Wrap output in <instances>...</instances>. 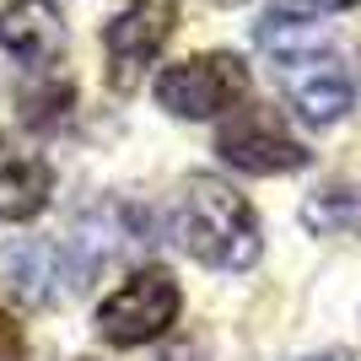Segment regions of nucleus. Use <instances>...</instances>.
Masks as SVG:
<instances>
[{"instance_id": "nucleus-13", "label": "nucleus", "mask_w": 361, "mask_h": 361, "mask_svg": "<svg viewBox=\"0 0 361 361\" xmlns=\"http://www.w3.org/2000/svg\"><path fill=\"white\" fill-rule=\"evenodd\" d=\"M307 361H356L350 350H324V356H307Z\"/></svg>"}, {"instance_id": "nucleus-15", "label": "nucleus", "mask_w": 361, "mask_h": 361, "mask_svg": "<svg viewBox=\"0 0 361 361\" xmlns=\"http://www.w3.org/2000/svg\"><path fill=\"white\" fill-rule=\"evenodd\" d=\"M81 361H97V356H81Z\"/></svg>"}, {"instance_id": "nucleus-6", "label": "nucleus", "mask_w": 361, "mask_h": 361, "mask_svg": "<svg viewBox=\"0 0 361 361\" xmlns=\"http://www.w3.org/2000/svg\"><path fill=\"white\" fill-rule=\"evenodd\" d=\"M275 75H281V92L286 103L297 108L307 124H340L356 108V81L329 49H302V54H286L275 60Z\"/></svg>"}, {"instance_id": "nucleus-2", "label": "nucleus", "mask_w": 361, "mask_h": 361, "mask_svg": "<svg viewBox=\"0 0 361 361\" xmlns=\"http://www.w3.org/2000/svg\"><path fill=\"white\" fill-rule=\"evenodd\" d=\"M248 87H254V75L232 49L189 54V60L157 71V103L173 119H221L248 97Z\"/></svg>"}, {"instance_id": "nucleus-11", "label": "nucleus", "mask_w": 361, "mask_h": 361, "mask_svg": "<svg viewBox=\"0 0 361 361\" xmlns=\"http://www.w3.org/2000/svg\"><path fill=\"white\" fill-rule=\"evenodd\" d=\"M22 356V329L11 324V313H0V361H16Z\"/></svg>"}, {"instance_id": "nucleus-12", "label": "nucleus", "mask_w": 361, "mask_h": 361, "mask_svg": "<svg viewBox=\"0 0 361 361\" xmlns=\"http://www.w3.org/2000/svg\"><path fill=\"white\" fill-rule=\"evenodd\" d=\"M307 16H318V11H350V6H361V0H297Z\"/></svg>"}, {"instance_id": "nucleus-4", "label": "nucleus", "mask_w": 361, "mask_h": 361, "mask_svg": "<svg viewBox=\"0 0 361 361\" xmlns=\"http://www.w3.org/2000/svg\"><path fill=\"white\" fill-rule=\"evenodd\" d=\"M173 27H178V0H130L103 27V65H108L103 75L119 97L135 92L140 75L162 60Z\"/></svg>"}, {"instance_id": "nucleus-5", "label": "nucleus", "mask_w": 361, "mask_h": 361, "mask_svg": "<svg viewBox=\"0 0 361 361\" xmlns=\"http://www.w3.org/2000/svg\"><path fill=\"white\" fill-rule=\"evenodd\" d=\"M216 157L238 173L275 178V173H297L307 167V146L291 135L275 108H232V119L216 130Z\"/></svg>"}, {"instance_id": "nucleus-8", "label": "nucleus", "mask_w": 361, "mask_h": 361, "mask_svg": "<svg viewBox=\"0 0 361 361\" xmlns=\"http://www.w3.org/2000/svg\"><path fill=\"white\" fill-rule=\"evenodd\" d=\"M54 200V167L38 151L0 140V221H32Z\"/></svg>"}, {"instance_id": "nucleus-1", "label": "nucleus", "mask_w": 361, "mask_h": 361, "mask_svg": "<svg viewBox=\"0 0 361 361\" xmlns=\"http://www.w3.org/2000/svg\"><path fill=\"white\" fill-rule=\"evenodd\" d=\"M178 243L205 270H248L259 259V216L254 205L221 183L216 173H189L178 195Z\"/></svg>"}, {"instance_id": "nucleus-3", "label": "nucleus", "mask_w": 361, "mask_h": 361, "mask_svg": "<svg viewBox=\"0 0 361 361\" xmlns=\"http://www.w3.org/2000/svg\"><path fill=\"white\" fill-rule=\"evenodd\" d=\"M178 307H183L178 281H173L162 264H146V270H135L119 291H108V297L97 302V334L119 350L151 345L157 334L173 329Z\"/></svg>"}, {"instance_id": "nucleus-10", "label": "nucleus", "mask_w": 361, "mask_h": 361, "mask_svg": "<svg viewBox=\"0 0 361 361\" xmlns=\"http://www.w3.org/2000/svg\"><path fill=\"white\" fill-rule=\"evenodd\" d=\"M6 259H11V264H6V270H11V286L27 302L54 297V286H49V281H54V254H49L44 243H22V248H11Z\"/></svg>"}, {"instance_id": "nucleus-9", "label": "nucleus", "mask_w": 361, "mask_h": 361, "mask_svg": "<svg viewBox=\"0 0 361 361\" xmlns=\"http://www.w3.org/2000/svg\"><path fill=\"white\" fill-rule=\"evenodd\" d=\"M259 49H270L275 60H286V54H302V49H324V27H318L307 11H270L264 22L254 27Z\"/></svg>"}, {"instance_id": "nucleus-14", "label": "nucleus", "mask_w": 361, "mask_h": 361, "mask_svg": "<svg viewBox=\"0 0 361 361\" xmlns=\"http://www.w3.org/2000/svg\"><path fill=\"white\" fill-rule=\"evenodd\" d=\"M216 6H238V0H216Z\"/></svg>"}, {"instance_id": "nucleus-7", "label": "nucleus", "mask_w": 361, "mask_h": 361, "mask_svg": "<svg viewBox=\"0 0 361 361\" xmlns=\"http://www.w3.org/2000/svg\"><path fill=\"white\" fill-rule=\"evenodd\" d=\"M0 54L22 71H49L65 54V16L54 0H11L0 11Z\"/></svg>"}]
</instances>
